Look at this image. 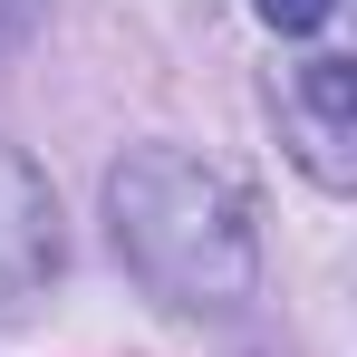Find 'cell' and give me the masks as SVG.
<instances>
[{
  "instance_id": "cell-1",
  "label": "cell",
  "mask_w": 357,
  "mask_h": 357,
  "mask_svg": "<svg viewBox=\"0 0 357 357\" xmlns=\"http://www.w3.org/2000/svg\"><path fill=\"white\" fill-rule=\"evenodd\" d=\"M107 232L135 261V280L183 309H241L261 290V232L241 183L183 145H135L107 174Z\"/></svg>"
},
{
  "instance_id": "cell-2",
  "label": "cell",
  "mask_w": 357,
  "mask_h": 357,
  "mask_svg": "<svg viewBox=\"0 0 357 357\" xmlns=\"http://www.w3.org/2000/svg\"><path fill=\"white\" fill-rule=\"evenodd\" d=\"M59 193L49 174L20 155V145H0V328L29 309V299L59 280Z\"/></svg>"
},
{
  "instance_id": "cell-3",
  "label": "cell",
  "mask_w": 357,
  "mask_h": 357,
  "mask_svg": "<svg viewBox=\"0 0 357 357\" xmlns=\"http://www.w3.org/2000/svg\"><path fill=\"white\" fill-rule=\"evenodd\" d=\"M280 116H290V135H299V165L328 183V193H348L357 183V68L348 59H309V68H290V87H280Z\"/></svg>"
},
{
  "instance_id": "cell-5",
  "label": "cell",
  "mask_w": 357,
  "mask_h": 357,
  "mask_svg": "<svg viewBox=\"0 0 357 357\" xmlns=\"http://www.w3.org/2000/svg\"><path fill=\"white\" fill-rule=\"evenodd\" d=\"M29 20H39V0H0V49H10V39H29Z\"/></svg>"
},
{
  "instance_id": "cell-4",
  "label": "cell",
  "mask_w": 357,
  "mask_h": 357,
  "mask_svg": "<svg viewBox=\"0 0 357 357\" xmlns=\"http://www.w3.org/2000/svg\"><path fill=\"white\" fill-rule=\"evenodd\" d=\"M251 10H261L280 39H309V29H328V10H338V0H251Z\"/></svg>"
}]
</instances>
